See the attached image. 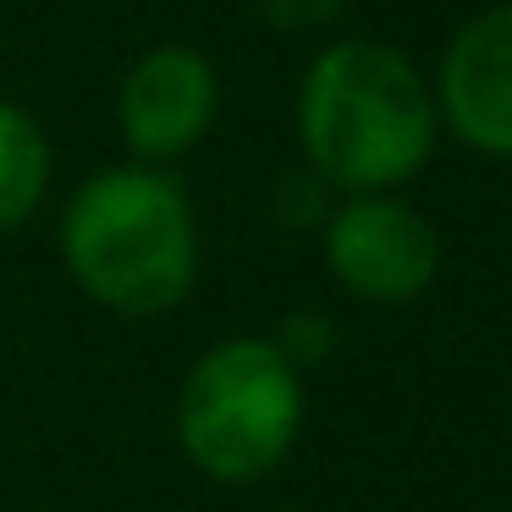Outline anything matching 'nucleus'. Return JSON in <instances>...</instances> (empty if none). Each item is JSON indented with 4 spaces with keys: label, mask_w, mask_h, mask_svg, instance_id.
<instances>
[{
    "label": "nucleus",
    "mask_w": 512,
    "mask_h": 512,
    "mask_svg": "<svg viewBox=\"0 0 512 512\" xmlns=\"http://www.w3.org/2000/svg\"><path fill=\"white\" fill-rule=\"evenodd\" d=\"M78 292L122 320L182 309L199 281V215L171 166H100L72 188L56 226Z\"/></svg>",
    "instance_id": "f257e3e1"
},
{
    "label": "nucleus",
    "mask_w": 512,
    "mask_h": 512,
    "mask_svg": "<svg viewBox=\"0 0 512 512\" xmlns=\"http://www.w3.org/2000/svg\"><path fill=\"white\" fill-rule=\"evenodd\" d=\"M435 89L402 50L336 39L303 67L298 144L336 193H397L435 155Z\"/></svg>",
    "instance_id": "f03ea898"
},
{
    "label": "nucleus",
    "mask_w": 512,
    "mask_h": 512,
    "mask_svg": "<svg viewBox=\"0 0 512 512\" xmlns=\"http://www.w3.org/2000/svg\"><path fill=\"white\" fill-rule=\"evenodd\" d=\"M303 369L276 336H221L177 391V446L215 485L276 474L303 435Z\"/></svg>",
    "instance_id": "7ed1b4c3"
},
{
    "label": "nucleus",
    "mask_w": 512,
    "mask_h": 512,
    "mask_svg": "<svg viewBox=\"0 0 512 512\" xmlns=\"http://www.w3.org/2000/svg\"><path fill=\"white\" fill-rule=\"evenodd\" d=\"M325 265L358 303L397 309L430 292L441 270L435 226L397 193H342L325 215Z\"/></svg>",
    "instance_id": "20e7f679"
},
{
    "label": "nucleus",
    "mask_w": 512,
    "mask_h": 512,
    "mask_svg": "<svg viewBox=\"0 0 512 512\" xmlns=\"http://www.w3.org/2000/svg\"><path fill=\"white\" fill-rule=\"evenodd\" d=\"M215 116H221V78L210 56L182 39L138 50L116 83V133L127 160L144 166H177L182 155H193L210 138Z\"/></svg>",
    "instance_id": "39448f33"
},
{
    "label": "nucleus",
    "mask_w": 512,
    "mask_h": 512,
    "mask_svg": "<svg viewBox=\"0 0 512 512\" xmlns=\"http://www.w3.org/2000/svg\"><path fill=\"white\" fill-rule=\"evenodd\" d=\"M435 111L468 149L512 160V0L457 28L441 56Z\"/></svg>",
    "instance_id": "423d86ee"
},
{
    "label": "nucleus",
    "mask_w": 512,
    "mask_h": 512,
    "mask_svg": "<svg viewBox=\"0 0 512 512\" xmlns=\"http://www.w3.org/2000/svg\"><path fill=\"white\" fill-rule=\"evenodd\" d=\"M50 182H56V149L45 122L0 94V237L45 210Z\"/></svg>",
    "instance_id": "0eeeda50"
},
{
    "label": "nucleus",
    "mask_w": 512,
    "mask_h": 512,
    "mask_svg": "<svg viewBox=\"0 0 512 512\" xmlns=\"http://www.w3.org/2000/svg\"><path fill=\"white\" fill-rule=\"evenodd\" d=\"M276 342H281V353H287L298 369H309L314 358L331 353V320H325V314H292V320L281 325Z\"/></svg>",
    "instance_id": "6e6552de"
},
{
    "label": "nucleus",
    "mask_w": 512,
    "mask_h": 512,
    "mask_svg": "<svg viewBox=\"0 0 512 512\" xmlns=\"http://www.w3.org/2000/svg\"><path fill=\"white\" fill-rule=\"evenodd\" d=\"M347 0H259V12L276 28H320L342 12Z\"/></svg>",
    "instance_id": "1a4fd4ad"
}]
</instances>
